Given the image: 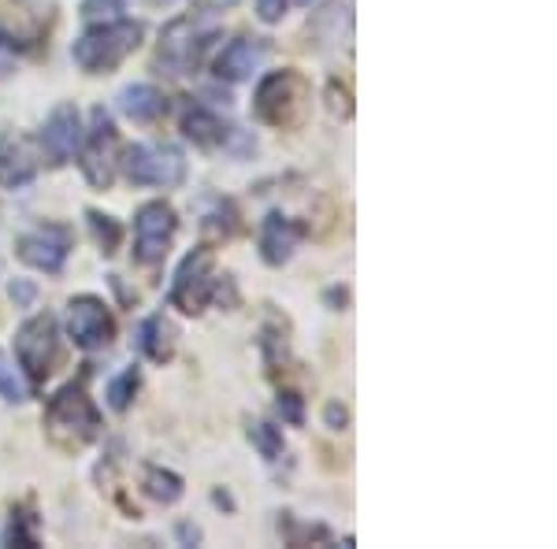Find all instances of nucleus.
Here are the masks:
<instances>
[{
    "label": "nucleus",
    "instance_id": "nucleus-36",
    "mask_svg": "<svg viewBox=\"0 0 557 549\" xmlns=\"http://www.w3.org/2000/svg\"><path fill=\"white\" fill-rule=\"evenodd\" d=\"M301 4H309V0H301Z\"/></svg>",
    "mask_w": 557,
    "mask_h": 549
},
{
    "label": "nucleus",
    "instance_id": "nucleus-24",
    "mask_svg": "<svg viewBox=\"0 0 557 549\" xmlns=\"http://www.w3.org/2000/svg\"><path fill=\"white\" fill-rule=\"evenodd\" d=\"M0 398L8 404H23L30 401V383L20 375V367H12V360L0 353Z\"/></svg>",
    "mask_w": 557,
    "mask_h": 549
},
{
    "label": "nucleus",
    "instance_id": "nucleus-35",
    "mask_svg": "<svg viewBox=\"0 0 557 549\" xmlns=\"http://www.w3.org/2000/svg\"><path fill=\"white\" fill-rule=\"evenodd\" d=\"M149 8H168V4H175V0H146Z\"/></svg>",
    "mask_w": 557,
    "mask_h": 549
},
{
    "label": "nucleus",
    "instance_id": "nucleus-25",
    "mask_svg": "<svg viewBox=\"0 0 557 549\" xmlns=\"http://www.w3.org/2000/svg\"><path fill=\"white\" fill-rule=\"evenodd\" d=\"M205 230H215L223 238L238 230V209L231 201H212V212H205Z\"/></svg>",
    "mask_w": 557,
    "mask_h": 549
},
{
    "label": "nucleus",
    "instance_id": "nucleus-13",
    "mask_svg": "<svg viewBox=\"0 0 557 549\" xmlns=\"http://www.w3.org/2000/svg\"><path fill=\"white\" fill-rule=\"evenodd\" d=\"M38 178V152L20 130H0V186L23 190Z\"/></svg>",
    "mask_w": 557,
    "mask_h": 549
},
{
    "label": "nucleus",
    "instance_id": "nucleus-21",
    "mask_svg": "<svg viewBox=\"0 0 557 549\" xmlns=\"http://www.w3.org/2000/svg\"><path fill=\"white\" fill-rule=\"evenodd\" d=\"M246 435H249V442L257 446V453L264 457L268 464H275L278 457H283V431L275 427V423H268V420H249V427H246Z\"/></svg>",
    "mask_w": 557,
    "mask_h": 549
},
{
    "label": "nucleus",
    "instance_id": "nucleus-4",
    "mask_svg": "<svg viewBox=\"0 0 557 549\" xmlns=\"http://www.w3.org/2000/svg\"><path fill=\"white\" fill-rule=\"evenodd\" d=\"M220 38V26H215L212 12H190L178 15L160 30L157 41V67L172 78L194 75L201 67L205 52L212 49V41Z\"/></svg>",
    "mask_w": 557,
    "mask_h": 549
},
{
    "label": "nucleus",
    "instance_id": "nucleus-1",
    "mask_svg": "<svg viewBox=\"0 0 557 549\" xmlns=\"http://www.w3.org/2000/svg\"><path fill=\"white\" fill-rule=\"evenodd\" d=\"M104 420L97 412L94 398L86 394V383H67L45 404V435L64 453H78L101 435Z\"/></svg>",
    "mask_w": 557,
    "mask_h": 549
},
{
    "label": "nucleus",
    "instance_id": "nucleus-26",
    "mask_svg": "<svg viewBox=\"0 0 557 549\" xmlns=\"http://www.w3.org/2000/svg\"><path fill=\"white\" fill-rule=\"evenodd\" d=\"M123 8H127V0H83V20L86 23L120 20Z\"/></svg>",
    "mask_w": 557,
    "mask_h": 549
},
{
    "label": "nucleus",
    "instance_id": "nucleus-14",
    "mask_svg": "<svg viewBox=\"0 0 557 549\" xmlns=\"http://www.w3.org/2000/svg\"><path fill=\"white\" fill-rule=\"evenodd\" d=\"M301 238H305V227L298 220H290V215H283V212H268V220L260 223V260H264L268 267L290 264Z\"/></svg>",
    "mask_w": 557,
    "mask_h": 549
},
{
    "label": "nucleus",
    "instance_id": "nucleus-3",
    "mask_svg": "<svg viewBox=\"0 0 557 549\" xmlns=\"http://www.w3.org/2000/svg\"><path fill=\"white\" fill-rule=\"evenodd\" d=\"M146 26L134 20H104L94 23L89 30L78 34V41L71 45V60L86 71V75H112L123 60H131L141 49Z\"/></svg>",
    "mask_w": 557,
    "mask_h": 549
},
{
    "label": "nucleus",
    "instance_id": "nucleus-32",
    "mask_svg": "<svg viewBox=\"0 0 557 549\" xmlns=\"http://www.w3.org/2000/svg\"><path fill=\"white\" fill-rule=\"evenodd\" d=\"M34 294H38V290H34V286L26 283V278H15V283H12V301L20 304V309H30Z\"/></svg>",
    "mask_w": 557,
    "mask_h": 549
},
{
    "label": "nucleus",
    "instance_id": "nucleus-17",
    "mask_svg": "<svg viewBox=\"0 0 557 549\" xmlns=\"http://www.w3.org/2000/svg\"><path fill=\"white\" fill-rule=\"evenodd\" d=\"M115 104H120V112L134 123H157L160 115L168 112V97L149 83L123 86L120 97H115Z\"/></svg>",
    "mask_w": 557,
    "mask_h": 549
},
{
    "label": "nucleus",
    "instance_id": "nucleus-12",
    "mask_svg": "<svg viewBox=\"0 0 557 549\" xmlns=\"http://www.w3.org/2000/svg\"><path fill=\"white\" fill-rule=\"evenodd\" d=\"M78 141H83V115H78V108L75 104H57L49 120H45L41 134H38L41 157L49 160L52 167H64L67 160L78 152Z\"/></svg>",
    "mask_w": 557,
    "mask_h": 549
},
{
    "label": "nucleus",
    "instance_id": "nucleus-8",
    "mask_svg": "<svg viewBox=\"0 0 557 549\" xmlns=\"http://www.w3.org/2000/svg\"><path fill=\"white\" fill-rule=\"evenodd\" d=\"M215 297V253L209 246H197L183 257L172 283V304L183 316H201Z\"/></svg>",
    "mask_w": 557,
    "mask_h": 549
},
{
    "label": "nucleus",
    "instance_id": "nucleus-28",
    "mask_svg": "<svg viewBox=\"0 0 557 549\" xmlns=\"http://www.w3.org/2000/svg\"><path fill=\"white\" fill-rule=\"evenodd\" d=\"M327 104H331V112L338 115V120H349L354 115V97H349V86H343L335 78V83H327Z\"/></svg>",
    "mask_w": 557,
    "mask_h": 549
},
{
    "label": "nucleus",
    "instance_id": "nucleus-19",
    "mask_svg": "<svg viewBox=\"0 0 557 549\" xmlns=\"http://www.w3.org/2000/svg\"><path fill=\"white\" fill-rule=\"evenodd\" d=\"M141 490H146V498H152L157 506H175V501L186 494V483H183V475L172 472V467L146 464L141 467Z\"/></svg>",
    "mask_w": 557,
    "mask_h": 549
},
{
    "label": "nucleus",
    "instance_id": "nucleus-5",
    "mask_svg": "<svg viewBox=\"0 0 557 549\" xmlns=\"http://www.w3.org/2000/svg\"><path fill=\"white\" fill-rule=\"evenodd\" d=\"M120 130H115L112 115L104 108H94L89 112V130H83V141H78V167H83L86 183L94 190H112L115 171H120Z\"/></svg>",
    "mask_w": 557,
    "mask_h": 549
},
{
    "label": "nucleus",
    "instance_id": "nucleus-15",
    "mask_svg": "<svg viewBox=\"0 0 557 549\" xmlns=\"http://www.w3.org/2000/svg\"><path fill=\"white\" fill-rule=\"evenodd\" d=\"M264 57H268V45L260 38H235L215 57V78L220 83H246L264 64Z\"/></svg>",
    "mask_w": 557,
    "mask_h": 549
},
{
    "label": "nucleus",
    "instance_id": "nucleus-22",
    "mask_svg": "<svg viewBox=\"0 0 557 549\" xmlns=\"http://www.w3.org/2000/svg\"><path fill=\"white\" fill-rule=\"evenodd\" d=\"M138 390H141V372L134 364L123 367V372L108 383V404H112V412H127L131 401L138 398Z\"/></svg>",
    "mask_w": 557,
    "mask_h": 549
},
{
    "label": "nucleus",
    "instance_id": "nucleus-7",
    "mask_svg": "<svg viewBox=\"0 0 557 549\" xmlns=\"http://www.w3.org/2000/svg\"><path fill=\"white\" fill-rule=\"evenodd\" d=\"M120 167L134 186L175 190L186 183V157L175 146H131L120 152Z\"/></svg>",
    "mask_w": 557,
    "mask_h": 549
},
{
    "label": "nucleus",
    "instance_id": "nucleus-10",
    "mask_svg": "<svg viewBox=\"0 0 557 549\" xmlns=\"http://www.w3.org/2000/svg\"><path fill=\"white\" fill-rule=\"evenodd\" d=\"M15 253L26 267L45 275H60L71 257V230L64 223H38L15 241Z\"/></svg>",
    "mask_w": 557,
    "mask_h": 549
},
{
    "label": "nucleus",
    "instance_id": "nucleus-34",
    "mask_svg": "<svg viewBox=\"0 0 557 549\" xmlns=\"http://www.w3.org/2000/svg\"><path fill=\"white\" fill-rule=\"evenodd\" d=\"M238 0H197V8H201V12H227V8H235Z\"/></svg>",
    "mask_w": 557,
    "mask_h": 549
},
{
    "label": "nucleus",
    "instance_id": "nucleus-20",
    "mask_svg": "<svg viewBox=\"0 0 557 549\" xmlns=\"http://www.w3.org/2000/svg\"><path fill=\"white\" fill-rule=\"evenodd\" d=\"M86 223H89V234H94L97 249H101L104 257H115V253H120V246H123V227H120V220H115V215L89 209V212H86Z\"/></svg>",
    "mask_w": 557,
    "mask_h": 549
},
{
    "label": "nucleus",
    "instance_id": "nucleus-27",
    "mask_svg": "<svg viewBox=\"0 0 557 549\" xmlns=\"http://www.w3.org/2000/svg\"><path fill=\"white\" fill-rule=\"evenodd\" d=\"M260 349H264L268 364L286 360V330L283 327H264V335H260Z\"/></svg>",
    "mask_w": 557,
    "mask_h": 549
},
{
    "label": "nucleus",
    "instance_id": "nucleus-16",
    "mask_svg": "<svg viewBox=\"0 0 557 549\" xmlns=\"http://www.w3.org/2000/svg\"><path fill=\"white\" fill-rule=\"evenodd\" d=\"M183 134L194 141L197 149H227V141L235 138V127L220 120L215 112H209L205 104H194L183 112Z\"/></svg>",
    "mask_w": 557,
    "mask_h": 549
},
{
    "label": "nucleus",
    "instance_id": "nucleus-23",
    "mask_svg": "<svg viewBox=\"0 0 557 549\" xmlns=\"http://www.w3.org/2000/svg\"><path fill=\"white\" fill-rule=\"evenodd\" d=\"M4 546L38 549V520L26 509H12V520H8V527H4Z\"/></svg>",
    "mask_w": 557,
    "mask_h": 549
},
{
    "label": "nucleus",
    "instance_id": "nucleus-9",
    "mask_svg": "<svg viewBox=\"0 0 557 549\" xmlns=\"http://www.w3.org/2000/svg\"><path fill=\"white\" fill-rule=\"evenodd\" d=\"M178 234V215L168 201H146L134 215V260L138 264H160Z\"/></svg>",
    "mask_w": 557,
    "mask_h": 549
},
{
    "label": "nucleus",
    "instance_id": "nucleus-30",
    "mask_svg": "<svg viewBox=\"0 0 557 549\" xmlns=\"http://www.w3.org/2000/svg\"><path fill=\"white\" fill-rule=\"evenodd\" d=\"M286 8H290V0H257V15H260V23H268V26L283 23Z\"/></svg>",
    "mask_w": 557,
    "mask_h": 549
},
{
    "label": "nucleus",
    "instance_id": "nucleus-11",
    "mask_svg": "<svg viewBox=\"0 0 557 549\" xmlns=\"http://www.w3.org/2000/svg\"><path fill=\"white\" fill-rule=\"evenodd\" d=\"M67 335L78 349H104L115 338V320L101 297L83 294L67 304Z\"/></svg>",
    "mask_w": 557,
    "mask_h": 549
},
{
    "label": "nucleus",
    "instance_id": "nucleus-29",
    "mask_svg": "<svg viewBox=\"0 0 557 549\" xmlns=\"http://www.w3.org/2000/svg\"><path fill=\"white\" fill-rule=\"evenodd\" d=\"M275 409H278V416L290 423V427H301V423H305V404H301L298 394L283 390V394H278V401H275Z\"/></svg>",
    "mask_w": 557,
    "mask_h": 549
},
{
    "label": "nucleus",
    "instance_id": "nucleus-33",
    "mask_svg": "<svg viewBox=\"0 0 557 549\" xmlns=\"http://www.w3.org/2000/svg\"><path fill=\"white\" fill-rule=\"evenodd\" d=\"M178 542H183V546L201 542V527H197V524H178Z\"/></svg>",
    "mask_w": 557,
    "mask_h": 549
},
{
    "label": "nucleus",
    "instance_id": "nucleus-18",
    "mask_svg": "<svg viewBox=\"0 0 557 549\" xmlns=\"http://www.w3.org/2000/svg\"><path fill=\"white\" fill-rule=\"evenodd\" d=\"M175 327L164 316H149L138 327V349L146 353V360L152 364H168L175 357Z\"/></svg>",
    "mask_w": 557,
    "mask_h": 549
},
{
    "label": "nucleus",
    "instance_id": "nucleus-31",
    "mask_svg": "<svg viewBox=\"0 0 557 549\" xmlns=\"http://www.w3.org/2000/svg\"><path fill=\"white\" fill-rule=\"evenodd\" d=\"M323 423H327L331 431H346V423H349V409H346V404H338V401H331L327 409H323Z\"/></svg>",
    "mask_w": 557,
    "mask_h": 549
},
{
    "label": "nucleus",
    "instance_id": "nucleus-2",
    "mask_svg": "<svg viewBox=\"0 0 557 549\" xmlns=\"http://www.w3.org/2000/svg\"><path fill=\"white\" fill-rule=\"evenodd\" d=\"M312 112V86L301 71H268L253 89V115L272 130H298Z\"/></svg>",
    "mask_w": 557,
    "mask_h": 549
},
{
    "label": "nucleus",
    "instance_id": "nucleus-6",
    "mask_svg": "<svg viewBox=\"0 0 557 549\" xmlns=\"http://www.w3.org/2000/svg\"><path fill=\"white\" fill-rule=\"evenodd\" d=\"M15 360L26 372L30 383H41L57 372L60 364V323L52 312H41V316H30L15 330Z\"/></svg>",
    "mask_w": 557,
    "mask_h": 549
}]
</instances>
